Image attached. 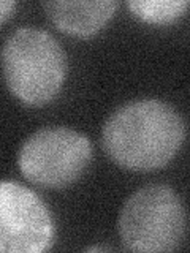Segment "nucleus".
I'll use <instances>...</instances> for the list:
<instances>
[{"label":"nucleus","mask_w":190,"mask_h":253,"mask_svg":"<svg viewBox=\"0 0 190 253\" xmlns=\"http://www.w3.org/2000/svg\"><path fill=\"white\" fill-rule=\"evenodd\" d=\"M186 124L162 100L130 101L108 117L101 131L103 149L121 168L147 172L160 169L178 154Z\"/></svg>","instance_id":"obj_1"},{"label":"nucleus","mask_w":190,"mask_h":253,"mask_svg":"<svg viewBox=\"0 0 190 253\" xmlns=\"http://www.w3.org/2000/svg\"><path fill=\"white\" fill-rule=\"evenodd\" d=\"M2 70L14 97L29 106H43L60 92L67 57L57 40L46 30L22 27L6 38Z\"/></svg>","instance_id":"obj_2"},{"label":"nucleus","mask_w":190,"mask_h":253,"mask_svg":"<svg viewBox=\"0 0 190 253\" xmlns=\"http://www.w3.org/2000/svg\"><path fill=\"white\" fill-rule=\"evenodd\" d=\"M186 233V211L174 190L150 184L137 190L122 206L119 234L127 250L173 252Z\"/></svg>","instance_id":"obj_3"},{"label":"nucleus","mask_w":190,"mask_h":253,"mask_svg":"<svg viewBox=\"0 0 190 253\" xmlns=\"http://www.w3.org/2000/svg\"><path fill=\"white\" fill-rule=\"evenodd\" d=\"M92 142L67 126H48L29 136L19 149L18 166L29 182L45 188L71 185L89 168Z\"/></svg>","instance_id":"obj_4"},{"label":"nucleus","mask_w":190,"mask_h":253,"mask_svg":"<svg viewBox=\"0 0 190 253\" xmlns=\"http://www.w3.org/2000/svg\"><path fill=\"white\" fill-rule=\"evenodd\" d=\"M54 220L35 192L0 180V253H40L54 242Z\"/></svg>","instance_id":"obj_5"},{"label":"nucleus","mask_w":190,"mask_h":253,"mask_svg":"<svg viewBox=\"0 0 190 253\" xmlns=\"http://www.w3.org/2000/svg\"><path fill=\"white\" fill-rule=\"evenodd\" d=\"M48 18L59 30L75 37L97 34L113 18L119 2L116 0H49L45 2Z\"/></svg>","instance_id":"obj_6"},{"label":"nucleus","mask_w":190,"mask_h":253,"mask_svg":"<svg viewBox=\"0 0 190 253\" xmlns=\"http://www.w3.org/2000/svg\"><path fill=\"white\" fill-rule=\"evenodd\" d=\"M187 0H132L130 11L149 24H168L186 13Z\"/></svg>","instance_id":"obj_7"},{"label":"nucleus","mask_w":190,"mask_h":253,"mask_svg":"<svg viewBox=\"0 0 190 253\" xmlns=\"http://www.w3.org/2000/svg\"><path fill=\"white\" fill-rule=\"evenodd\" d=\"M16 10V2L13 0H0V24L5 22Z\"/></svg>","instance_id":"obj_8"},{"label":"nucleus","mask_w":190,"mask_h":253,"mask_svg":"<svg viewBox=\"0 0 190 253\" xmlns=\"http://www.w3.org/2000/svg\"><path fill=\"white\" fill-rule=\"evenodd\" d=\"M87 252H108V250H111L109 247H89V249H86Z\"/></svg>","instance_id":"obj_9"}]
</instances>
